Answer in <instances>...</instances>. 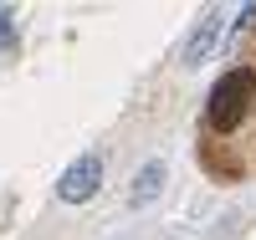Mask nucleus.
I'll use <instances>...</instances> for the list:
<instances>
[{"instance_id":"f03ea898","label":"nucleus","mask_w":256,"mask_h":240,"mask_svg":"<svg viewBox=\"0 0 256 240\" xmlns=\"http://www.w3.org/2000/svg\"><path fill=\"white\" fill-rule=\"evenodd\" d=\"M102 189V154H77L56 179V200L62 205H88Z\"/></svg>"},{"instance_id":"f257e3e1","label":"nucleus","mask_w":256,"mask_h":240,"mask_svg":"<svg viewBox=\"0 0 256 240\" xmlns=\"http://www.w3.org/2000/svg\"><path fill=\"white\" fill-rule=\"evenodd\" d=\"M251 97H256V72L251 67H230L216 87H210V123H216L220 133H230V128L246 118Z\"/></svg>"},{"instance_id":"39448f33","label":"nucleus","mask_w":256,"mask_h":240,"mask_svg":"<svg viewBox=\"0 0 256 240\" xmlns=\"http://www.w3.org/2000/svg\"><path fill=\"white\" fill-rule=\"evenodd\" d=\"M0 46H16V10L0 5Z\"/></svg>"},{"instance_id":"7ed1b4c3","label":"nucleus","mask_w":256,"mask_h":240,"mask_svg":"<svg viewBox=\"0 0 256 240\" xmlns=\"http://www.w3.org/2000/svg\"><path fill=\"white\" fill-rule=\"evenodd\" d=\"M220 31H226V26H220V10H205V15H200V26L184 36L180 61H184V67H205V61H210V51L220 46Z\"/></svg>"},{"instance_id":"20e7f679","label":"nucleus","mask_w":256,"mask_h":240,"mask_svg":"<svg viewBox=\"0 0 256 240\" xmlns=\"http://www.w3.org/2000/svg\"><path fill=\"white\" fill-rule=\"evenodd\" d=\"M164 179H169V169H164V159H148L138 174H134V189H128V205L134 210H148L164 194Z\"/></svg>"}]
</instances>
